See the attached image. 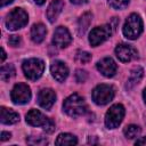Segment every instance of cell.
<instances>
[{
	"label": "cell",
	"mask_w": 146,
	"mask_h": 146,
	"mask_svg": "<svg viewBox=\"0 0 146 146\" xmlns=\"http://www.w3.org/2000/svg\"><path fill=\"white\" fill-rule=\"evenodd\" d=\"M63 110L68 116L78 117L87 112V104L81 96H79L78 94H73L64 100Z\"/></svg>",
	"instance_id": "obj_1"
},
{
	"label": "cell",
	"mask_w": 146,
	"mask_h": 146,
	"mask_svg": "<svg viewBox=\"0 0 146 146\" xmlns=\"http://www.w3.org/2000/svg\"><path fill=\"white\" fill-rule=\"evenodd\" d=\"M25 120H26V123L32 127H42L43 130L48 133H51L55 130V123L52 122V120L44 116L38 110L32 108L30 112H27Z\"/></svg>",
	"instance_id": "obj_2"
},
{
	"label": "cell",
	"mask_w": 146,
	"mask_h": 146,
	"mask_svg": "<svg viewBox=\"0 0 146 146\" xmlns=\"http://www.w3.org/2000/svg\"><path fill=\"white\" fill-rule=\"evenodd\" d=\"M143 29H144V25H143L141 17L138 14H131L127 18L122 31H123V34L127 39L135 40L141 34Z\"/></svg>",
	"instance_id": "obj_3"
},
{
	"label": "cell",
	"mask_w": 146,
	"mask_h": 146,
	"mask_svg": "<svg viewBox=\"0 0 146 146\" xmlns=\"http://www.w3.org/2000/svg\"><path fill=\"white\" fill-rule=\"evenodd\" d=\"M24 75L31 80V81H35L38 79L41 78V75L43 74L44 71V63L42 59L39 58H30L23 62L22 65Z\"/></svg>",
	"instance_id": "obj_4"
},
{
	"label": "cell",
	"mask_w": 146,
	"mask_h": 146,
	"mask_svg": "<svg viewBox=\"0 0 146 146\" xmlns=\"http://www.w3.org/2000/svg\"><path fill=\"white\" fill-rule=\"evenodd\" d=\"M29 22L27 14L22 8H14L6 18V26L10 31H16L24 27Z\"/></svg>",
	"instance_id": "obj_5"
},
{
	"label": "cell",
	"mask_w": 146,
	"mask_h": 146,
	"mask_svg": "<svg viewBox=\"0 0 146 146\" xmlns=\"http://www.w3.org/2000/svg\"><path fill=\"white\" fill-rule=\"evenodd\" d=\"M114 95H115V89L113 86L102 83V84H98L92 90L91 97H92V100L97 105L103 106V105L108 104L114 98Z\"/></svg>",
	"instance_id": "obj_6"
},
{
	"label": "cell",
	"mask_w": 146,
	"mask_h": 146,
	"mask_svg": "<svg viewBox=\"0 0 146 146\" xmlns=\"http://www.w3.org/2000/svg\"><path fill=\"white\" fill-rule=\"evenodd\" d=\"M125 114V110L121 104H115L110 107L105 114V125L108 129H114L120 125Z\"/></svg>",
	"instance_id": "obj_7"
},
{
	"label": "cell",
	"mask_w": 146,
	"mask_h": 146,
	"mask_svg": "<svg viewBox=\"0 0 146 146\" xmlns=\"http://www.w3.org/2000/svg\"><path fill=\"white\" fill-rule=\"evenodd\" d=\"M10 98L14 104L17 105H23L30 102L31 99V89L26 83H17L14 86L11 92H10Z\"/></svg>",
	"instance_id": "obj_8"
},
{
	"label": "cell",
	"mask_w": 146,
	"mask_h": 146,
	"mask_svg": "<svg viewBox=\"0 0 146 146\" xmlns=\"http://www.w3.org/2000/svg\"><path fill=\"white\" fill-rule=\"evenodd\" d=\"M112 34V26L108 24L97 26L91 30L89 33V42L92 47H97L102 44L104 41H106Z\"/></svg>",
	"instance_id": "obj_9"
},
{
	"label": "cell",
	"mask_w": 146,
	"mask_h": 146,
	"mask_svg": "<svg viewBox=\"0 0 146 146\" xmlns=\"http://www.w3.org/2000/svg\"><path fill=\"white\" fill-rule=\"evenodd\" d=\"M115 55L120 62L128 63V62H131L132 59H136L138 57V51L131 44L120 43L115 48Z\"/></svg>",
	"instance_id": "obj_10"
},
{
	"label": "cell",
	"mask_w": 146,
	"mask_h": 146,
	"mask_svg": "<svg viewBox=\"0 0 146 146\" xmlns=\"http://www.w3.org/2000/svg\"><path fill=\"white\" fill-rule=\"evenodd\" d=\"M72 42V36L70 31L65 26H58L52 36V43L58 48H66Z\"/></svg>",
	"instance_id": "obj_11"
},
{
	"label": "cell",
	"mask_w": 146,
	"mask_h": 146,
	"mask_svg": "<svg viewBox=\"0 0 146 146\" xmlns=\"http://www.w3.org/2000/svg\"><path fill=\"white\" fill-rule=\"evenodd\" d=\"M96 67L106 78L114 76L115 73H116V70H117V66H116L115 62L111 57H105V58L100 59L99 62H97Z\"/></svg>",
	"instance_id": "obj_12"
},
{
	"label": "cell",
	"mask_w": 146,
	"mask_h": 146,
	"mask_svg": "<svg viewBox=\"0 0 146 146\" xmlns=\"http://www.w3.org/2000/svg\"><path fill=\"white\" fill-rule=\"evenodd\" d=\"M56 102V94L52 89L46 88L40 90L38 95V103L44 110H50Z\"/></svg>",
	"instance_id": "obj_13"
},
{
	"label": "cell",
	"mask_w": 146,
	"mask_h": 146,
	"mask_svg": "<svg viewBox=\"0 0 146 146\" xmlns=\"http://www.w3.org/2000/svg\"><path fill=\"white\" fill-rule=\"evenodd\" d=\"M50 72L52 76L58 81V82H64L66 78L68 76V67L66 66L65 63L60 60H55L51 66H50Z\"/></svg>",
	"instance_id": "obj_14"
},
{
	"label": "cell",
	"mask_w": 146,
	"mask_h": 146,
	"mask_svg": "<svg viewBox=\"0 0 146 146\" xmlns=\"http://www.w3.org/2000/svg\"><path fill=\"white\" fill-rule=\"evenodd\" d=\"M63 8H64L63 0H52L50 2V5L48 6V9H47V18L49 19L50 23H54L57 19V17L62 13Z\"/></svg>",
	"instance_id": "obj_15"
},
{
	"label": "cell",
	"mask_w": 146,
	"mask_h": 146,
	"mask_svg": "<svg viewBox=\"0 0 146 146\" xmlns=\"http://www.w3.org/2000/svg\"><path fill=\"white\" fill-rule=\"evenodd\" d=\"M0 112H1L0 120H1V123H3V124H14L19 121L18 113H16L15 111H13L10 108H6L2 106Z\"/></svg>",
	"instance_id": "obj_16"
},
{
	"label": "cell",
	"mask_w": 146,
	"mask_h": 146,
	"mask_svg": "<svg viewBox=\"0 0 146 146\" xmlns=\"http://www.w3.org/2000/svg\"><path fill=\"white\" fill-rule=\"evenodd\" d=\"M46 34H47V29L41 23L34 24L31 29V39L35 43H41L44 40Z\"/></svg>",
	"instance_id": "obj_17"
},
{
	"label": "cell",
	"mask_w": 146,
	"mask_h": 146,
	"mask_svg": "<svg viewBox=\"0 0 146 146\" xmlns=\"http://www.w3.org/2000/svg\"><path fill=\"white\" fill-rule=\"evenodd\" d=\"M143 75H144V70H143L141 67H139V66L135 67V68L130 72V75H129V78H128L125 88H127V89L133 88L136 84H138V83L140 82Z\"/></svg>",
	"instance_id": "obj_18"
},
{
	"label": "cell",
	"mask_w": 146,
	"mask_h": 146,
	"mask_svg": "<svg viewBox=\"0 0 146 146\" xmlns=\"http://www.w3.org/2000/svg\"><path fill=\"white\" fill-rule=\"evenodd\" d=\"M91 17H92V15L90 13H86L80 17V19L78 22V31H79L80 35H83L86 33V31L89 27V24L91 22Z\"/></svg>",
	"instance_id": "obj_19"
},
{
	"label": "cell",
	"mask_w": 146,
	"mask_h": 146,
	"mask_svg": "<svg viewBox=\"0 0 146 146\" xmlns=\"http://www.w3.org/2000/svg\"><path fill=\"white\" fill-rule=\"evenodd\" d=\"M55 144L56 145H76L78 139L75 136L71 133H60L55 140Z\"/></svg>",
	"instance_id": "obj_20"
},
{
	"label": "cell",
	"mask_w": 146,
	"mask_h": 146,
	"mask_svg": "<svg viewBox=\"0 0 146 146\" xmlns=\"http://www.w3.org/2000/svg\"><path fill=\"white\" fill-rule=\"evenodd\" d=\"M16 71H15V67L11 65V64H7V65H3L0 70V79L2 81H9L14 75H15Z\"/></svg>",
	"instance_id": "obj_21"
},
{
	"label": "cell",
	"mask_w": 146,
	"mask_h": 146,
	"mask_svg": "<svg viewBox=\"0 0 146 146\" xmlns=\"http://www.w3.org/2000/svg\"><path fill=\"white\" fill-rule=\"evenodd\" d=\"M140 131L141 130H140V128L138 125H136V124H129V125H127L124 128L123 133H124V136L128 139H132V138L138 137L140 135Z\"/></svg>",
	"instance_id": "obj_22"
},
{
	"label": "cell",
	"mask_w": 146,
	"mask_h": 146,
	"mask_svg": "<svg viewBox=\"0 0 146 146\" xmlns=\"http://www.w3.org/2000/svg\"><path fill=\"white\" fill-rule=\"evenodd\" d=\"M75 60L81 64H87L91 60V55L87 51H78L75 55Z\"/></svg>",
	"instance_id": "obj_23"
},
{
	"label": "cell",
	"mask_w": 146,
	"mask_h": 146,
	"mask_svg": "<svg viewBox=\"0 0 146 146\" xmlns=\"http://www.w3.org/2000/svg\"><path fill=\"white\" fill-rule=\"evenodd\" d=\"M130 0H108V5L113 9H124L128 7Z\"/></svg>",
	"instance_id": "obj_24"
},
{
	"label": "cell",
	"mask_w": 146,
	"mask_h": 146,
	"mask_svg": "<svg viewBox=\"0 0 146 146\" xmlns=\"http://www.w3.org/2000/svg\"><path fill=\"white\" fill-rule=\"evenodd\" d=\"M26 143L30 144V145H38V146H41V145H46L48 144V140L43 137H29L26 139Z\"/></svg>",
	"instance_id": "obj_25"
},
{
	"label": "cell",
	"mask_w": 146,
	"mask_h": 146,
	"mask_svg": "<svg viewBox=\"0 0 146 146\" xmlns=\"http://www.w3.org/2000/svg\"><path fill=\"white\" fill-rule=\"evenodd\" d=\"M87 78H88V74H87L86 71H83V70H76V72H75V79H76L78 82H84L87 80Z\"/></svg>",
	"instance_id": "obj_26"
},
{
	"label": "cell",
	"mask_w": 146,
	"mask_h": 146,
	"mask_svg": "<svg viewBox=\"0 0 146 146\" xmlns=\"http://www.w3.org/2000/svg\"><path fill=\"white\" fill-rule=\"evenodd\" d=\"M8 43H9L10 46H13V47H17V46H19V43H21V38H19L18 35H11V36L8 39Z\"/></svg>",
	"instance_id": "obj_27"
},
{
	"label": "cell",
	"mask_w": 146,
	"mask_h": 146,
	"mask_svg": "<svg viewBox=\"0 0 146 146\" xmlns=\"http://www.w3.org/2000/svg\"><path fill=\"white\" fill-rule=\"evenodd\" d=\"M10 137H11V135H10L9 132H6V131H2V132H1V140H2V141L10 139Z\"/></svg>",
	"instance_id": "obj_28"
},
{
	"label": "cell",
	"mask_w": 146,
	"mask_h": 146,
	"mask_svg": "<svg viewBox=\"0 0 146 146\" xmlns=\"http://www.w3.org/2000/svg\"><path fill=\"white\" fill-rule=\"evenodd\" d=\"M135 144L136 145H146V137H141V138L137 139Z\"/></svg>",
	"instance_id": "obj_29"
},
{
	"label": "cell",
	"mask_w": 146,
	"mask_h": 146,
	"mask_svg": "<svg viewBox=\"0 0 146 146\" xmlns=\"http://www.w3.org/2000/svg\"><path fill=\"white\" fill-rule=\"evenodd\" d=\"M71 2L74 5H83L87 2V0H71Z\"/></svg>",
	"instance_id": "obj_30"
},
{
	"label": "cell",
	"mask_w": 146,
	"mask_h": 146,
	"mask_svg": "<svg viewBox=\"0 0 146 146\" xmlns=\"http://www.w3.org/2000/svg\"><path fill=\"white\" fill-rule=\"evenodd\" d=\"M0 5H1V7H5V6H7V5H9V3H11L13 2V0H0Z\"/></svg>",
	"instance_id": "obj_31"
},
{
	"label": "cell",
	"mask_w": 146,
	"mask_h": 146,
	"mask_svg": "<svg viewBox=\"0 0 146 146\" xmlns=\"http://www.w3.org/2000/svg\"><path fill=\"white\" fill-rule=\"evenodd\" d=\"M6 59V51L3 48H1V62H3Z\"/></svg>",
	"instance_id": "obj_32"
},
{
	"label": "cell",
	"mask_w": 146,
	"mask_h": 146,
	"mask_svg": "<svg viewBox=\"0 0 146 146\" xmlns=\"http://www.w3.org/2000/svg\"><path fill=\"white\" fill-rule=\"evenodd\" d=\"M44 1H46V0H34V2H35L36 5H43Z\"/></svg>",
	"instance_id": "obj_33"
},
{
	"label": "cell",
	"mask_w": 146,
	"mask_h": 146,
	"mask_svg": "<svg viewBox=\"0 0 146 146\" xmlns=\"http://www.w3.org/2000/svg\"><path fill=\"white\" fill-rule=\"evenodd\" d=\"M143 98H144V102H145V104H146V88H145L144 91H143Z\"/></svg>",
	"instance_id": "obj_34"
}]
</instances>
